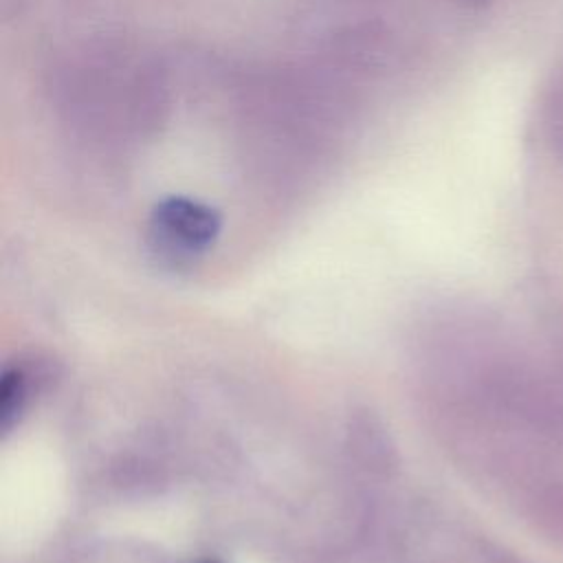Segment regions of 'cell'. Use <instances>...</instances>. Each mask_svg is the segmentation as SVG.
<instances>
[{
    "mask_svg": "<svg viewBox=\"0 0 563 563\" xmlns=\"http://www.w3.org/2000/svg\"><path fill=\"white\" fill-rule=\"evenodd\" d=\"M543 134L550 150L563 158V68L552 73L543 97Z\"/></svg>",
    "mask_w": 563,
    "mask_h": 563,
    "instance_id": "7a4b0ae2",
    "label": "cell"
},
{
    "mask_svg": "<svg viewBox=\"0 0 563 563\" xmlns=\"http://www.w3.org/2000/svg\"><path fill=\"white\" fill-rule=\"evenodd\" d=\"M220 231V216L196 200L169 198L150 222L152 249L169 260H185L207 251Z\"/></svg>",
    "mask_w": 563,
    "mask_h": 563,
    "instance_id": "6da1fadb",
    "label": "cell"
},
{
    "mask_svg": "<svg viewBox=\"0 0 563 563\" xmlns=\"http://www.w3.org/2000/svg\"><path fill=\"white\" fill-rule=\"evenodd\" d=\"M26 402V378L20 369H7L0 383V424L9 429Z\"/></svg>",
    "mask_w": 563,
    "mask_h": 563,
    "instance_id": "3957f363",
    "label": "cell"
},
{
    "mask_svg": "<svg viewBox=\"0 0 563 563\" xmlns=\"http://www.w3.org/2000/svg\"><path fill=\"white\" fill-rule=\"evenodd\" d=\"M205 563H218V561H205Z\"/></svg>",
    "mask_w": 563,
    "mask_h": 563,
    "instance_id": "277c9868",
    "label": "cell"
}]
</instances>
